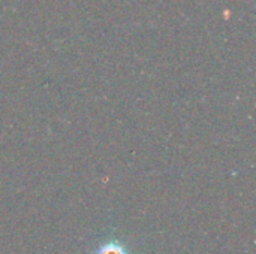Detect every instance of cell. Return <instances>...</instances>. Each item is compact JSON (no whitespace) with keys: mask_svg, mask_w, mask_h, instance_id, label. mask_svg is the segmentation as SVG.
Instances as JSON below:
<instances>
[{"mask_svg":"<svg viewBox=\"0 0 256 254\" xmlns=\"http://www.w3.org/2000/svg\"><path fill=\"white\" fill-rule=\"evenodd\" d=\"M93 254H129L128 249L118 241H110L98 247Z\"/></svg>","mask_w":256,"mask_h":254,"instance_id":"obj_1","label":"cell"}]
</instances>
